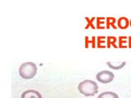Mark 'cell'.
Instances as JSON below:
<instances>
[{
  "label": "cell",
  "instance_id": "cell-7",
  "mask_svg": "<svg viewBox=\"0 0 131 98\" xmlns=\"http://www.w3.org/2000/svg\"><path fill=\"white\" fill-rule=\"evenodd\" d=\"M97 98H119V96L113 92H104L99 94Z\"/></svg>",
  "mask_w": 131,
  "mask_h": 98
},
{
  "label": "cell",
  "instance_id": "cell-3",
  "mask_svg": "<svg viewBox=\"0 0 131 98\" xmlns=\"http://www.w3.org/2000/svg\"><path fill=\"white\" fill-rule=\"evenodd\" d=\"M115 78V75L112 72L108 70H102L97 74L96 79L98 82H100L102 83H109L111 82H112Z\"/></svg>",
  "mask_w": 131,
  "mask_h": 98
},
{
  "label": "cell",
  "instance_id": "cell-11",
  "mask_svg": "<svg viewBox=\"0 0 131 98\" xmlns=\"http://www.w3.org/2000/svg\"><path fill=\"white\" fill-rule=\"evenodd\" d=\"M128 47L131 48V36L128 38Z\"/></svg>",
  "mask_w": 131,
  "mask_h": 98
},
{
  "label": "cell",
  "instance_id": "cell-12",
  "mask_svg": "<svg viewBox=\"0 0 131 98\" xmlns=\"http://www.w3.org/2000/svg\"><path fill=\"white\" fill-rule=\"evenodd\" d=\"M129 24H130V26H131V20H130V21H129Z\"/></svg>",
  "mask_w": 131,
  "mask_h": 98
},
{
  "label": "cell",
  "instance_id": "cell-1",
  "mask_svg": "<svg viewBox=\"0 0 131 98\" xmlns=\"http://www.w3.org/2000/svg\"><path fill=\"white\" fill-rule=\"evenodd\" d=\"M78 90L85 96H93L98 92V86L96 82L86 79L79 83Z\"/></svg>",
  "mask_w": 131,
  "mask_h": 98
},
{
  "label": "cell",
  "instance_id": "cell-5",
  "mask_svg": "<svg viewBox=\"0 0 131 98\" xmlns=\"http://www.w3.org/2000/svg\"><path fill=\"white\" fill-rule=\"evenodd\" d=\"M117 24H118V27L120 29H122V30H125V29H127L129 27V21L128 18L126 17H121L119 18L117 20Z\"/></svg>",
  "mask_w": 131,
  "mask_h": 98
},
{
  "label": "cell",
  "instance_id": "cell-2",
  "mask_svg": "<svg viewBox=\"0 0 131 98\" xmlns=\"http://www.w3.org/2000/svg\"><path fill=\"white\" fill-rule=\"evenodd\" d=\"M19 75L24 79H33L37 73V65L34 62H25L20 65Z\"/></svg>",
  "mask_w": 131,
  "mask_h": 98
},
{
  "label": "cell",
  "instance_id": "cell-8",
  "mask_svg": "<svg viewBox=\"0 0 131 98\" xmlns=\"http://www.w3.org/2000/svg\"><path fill=\"white\" fill-rule=\"evenodd\" d=\"M128 43V41L126 40V37H120L119 38V47H126V43Z\"/></svg>",
  "mask_w": 131,
  "mask_h": 98
},
{
  "label": "cell",
  "instance_id": "cell-10",
  "mask_svg": "<svg viewBox=\"0 0 131 98\" xmlns=\"http://www.w3.org/2000/svg\"><path fill=\"white\" fill-rule=\"evenodd\" d=\"M116 22V19L115 18H111V17H108L106 18V24H107V27H110L111 24H112V26H113L114 28H116L114 26V23Z\"/></svg>",
  "mask_w": 131,
  "mask_h": 98
},
{
  "label": "cell",
  "instance_id": "cell-6",
  "mask_svg": "<svg viewBox=\"0 0 131 98\" xmlns=\"http://www.w3.org/2000/svg\"><path fill=\"white\" fill-rule=\"evenodd\" d=\"M106 65H107L111 69H116V70H118V69H122V68H124V67H125V65H126V62H125V61H122L121 63L117 64V63L111 62V61H107V62H106Z\"/></svg>",
  "mask_w": 131,
  "mask_h": 98
},
{
  "label": "cell",
  "instance_id": "cell-4",
  "mask_svg": "<svg viewBox=\"0 0 131 98\" xmlns=\"http://www.w3.org/2000/svg\"><path fill=\"white\" fill-rule=\"evenodd\" d=\"M21 98H42V95L36 90H26L22 92Z\"/></svg>",
  "mask_w": 131,
  "mask_h": 98
},
{
  "label": "cell",
  "instance_id": "cell-9",
  "mask_svg": "<svg viewBox=\"0 0 131 98\" xmlns=\"http://www.w3.org/2000/svg\"><path fill=\"white\" fill-rule=\"evenodd\" d=\"M107 39V45L108 47H111V46H114V47H116V39L115 38V37H107L106 38Z\"/></svg>",
  "mask_w": 131,
  "mask_h": 98
}]
</instances>
